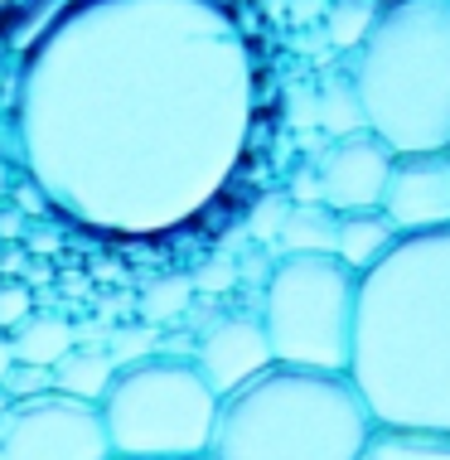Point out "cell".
<instances>
[{
	"label": "cell",
	"instance_id": "cell-5",
	"mask_svg": "<svg viewBox=\"0 0 450 460\" xmlns=\"http://www.w3.org/2000/svg\"><path fill=\"white\" fill-rule=\"evenodd\" d=\"M102 431L111 460H204L218 397L190 358H141L107 383Z\"/></svg>",
	"mask_w": 450,
	"mask_h": 460
},
{
	"label": "cell",
	"instance_id": "cell-19",
	"mask_svg": "<svg viewBox=\"0 0 450 460\" xmlns=\"http://www.w3.org/2000/svg\"><path fill=\"white\" fill-rule=\"evenodd\" d=\"M5 402H30V397L54 393V368H34V364H10L5 383H0Z\"/></svg>",
	"mask_w": 450,
	"mask_h": 460
},
{
	"label": "cell",
	"instance_id": "cell-25",
	"mask_svg": "<svg viewBox=\"0 0 450 460\" xmlns=\"http://www.w3.org/2000/svg\"><path fill=\"white\" fill-rule=\"evenodd\" d=\"M373 5H397V0H373Z\"/></svg>",
	"mask_w": 450,
	"mask_h": 460
},
{
	"label": "cell",
	"instance_id": "cell-22",
	"mask_svg": "<svg viewBox=\"0 0 450 460\" xmlns=\"http://www.w3.org/2000/svg\"><path fill=\"white\" fill-rule=\"evenodd\" d=\"M194 286H204V291H223V286H233V267L218 257V262H208V271H199Z\"/></svg>",
	"mask_w": 450,
	"mask_h": 460
},
{
	"label": "cell",
	"instance_id": "cell-15",
	"mask_svg": "<svg viewBox=\"0 0 450 460\" xmlns=\"http://www.w3.org/2000/svg\"><path fill=\"white\" fill-rule=\"evenodd\" d=\"M358 460H450V437L441 431H393L373 427Z\"/></svg>",
	"mask_w": 450,
	"mask_h": 460
},
{
	"label": "cell",
	"instance_id": "cell-4",
	"mask_svg": "<svg viewBox=\"0 0 450 460\" xmlns=\"http://www.w3.org/2000/svg\"><path fill=\"white\" fill-rule=\"evenodd\" d=\"M368 431L373 417L344 373L271 364L218 397L204 460H358Z\"/></svg>",
	"mask_w": 450,
	"mask_h": 460
},
{
	"label": "cell",
	"instance_id": "cell-26",
	"mask_svg": "<svg viewBox=\"0 0 450 460\" xmlns=\"http://www.w3.org/2000/svg\"><path fill=\"white\" fill-rule=\"evenodd\" d=\"M5 5H10V0H0V10H5Z\"/></svg>",
	"mask_w": 450,
	"mask_h": 460
},
{
	"label": "cell",
	"instance_id": "cell-9",
	"mask_svg": "<svg viewBox=\"0 0 450 460\" xmlns=\"http://www.w3.org/2000/svg\"><path fill=\"white\" fill-rule=\"evenodd\" d=\"M387 170H393V151L373 131H354L340 136L310 175H315V199L330 214H364L378 208Z\"/></svg>",
	"mask_w": 450,
	"mask_h": 460
},
{
	"label": "cell",
	"instance_id": "cell-14",
	"mask_svg": "<svg viewBox=\"0 0 450 460\" xmlns=\"http://www.w3.org/2000/svg\"><path fill=\"white\" fill-rule=\"evenodd\" d=\"M334 218L324 204H291L277 233L281 257H334Z\"/></svg>",
	"mask_w": 450,
	"mask_h": 460
},
{
	"label": "cell",
	"instance_id": "cell-10",
	"mask_svg": "<svg viewBox=\"0 0 450 460\" xmlns=\"http://www.w3.org/2000/svg\"><path fill=\"white\" fill-rule=\"evenodd\" d=\"M190 364L214 388V397H228L243 383H252L257 373L271 368V349H267V334H261L252 315H223L199 334Z\"/></svg>",
	"mask_w": 450,
	"mask_h": 460
},
{
	"label": "cell",
	"instance_id": "cell-12",
	"mask_svg": "<svg viewBox=\"0 0 450 460\" xmlns=\"http://www.w3.org/2000/svg\"><path fill=\"white\" fill-rule=\"evenodd\" d=\"M117 378V364H111V354L102 349H73L54 364V393H64V397H78V402H102V393H107V383Z\"/></svg>",
	"mask_w": 450,
	"mask_h": 460
},
{
	"label": "cell",
	"instance_id": "cell-20",
	"mask_svg": "<svg viewBox=\"0 0 450 460\" xmlns=\"http://www.w3.org/2000/svg\"><path fill=\"white\" fill-rule=\"evenodd\" d=\"M286 214H291V199H286V194H271V199H261V204L252 208L247 228H252V238H277Z\"/></svg>",
	"mask_w": 450,
	"mask_h": 460
},
{
	"label": "cell",
	"instance_id": "cell-23",
	"mask_svg": "<svg viewBox=\"0 0 450 460\" xmlns=\"http://www.w3.org/2000/svg\"><path fill=\"white\" fill-rule=\"evenodd\" d=\"M10 364H15V354H10V340H5V334H0V383H5Z\"/></svg>",
	"mask_w": 450,
	"mask_h": 460
},
{
	"label": "cell",
	"instance_id": "cell-3",
	"mask_svg": "<svg viewBox=\"0 0 450 460\" xmlns=\"http://www.w3.org/2000/svg\"><path fill=\"white\" fill-rule=\"evenodd\" d=\"M344 73L364 127L393 155L450 151V0L383 5Z\"/></svg>",
	"mask_w": 450,
	"mask_h": 460
},
{
	"label": "cell",
	"instance_id": "cell-17",
	"mask_svg": "<svg viewBox=\"0 0 450 460\" xmlns=\"http://www.w3.org/2000/svg\"><path fill=\"white\" fill-rule=\"evenodd\" d=\"M378 10H383V5H373V0H334V5H330V20H324V34H330V44L354 54V49L368 40V30H373V20H378Z\"/></svg>",
	"mask_w": 450,
	"mask_h": 460
},
{
	"label": "cell",
	"instance_id": "cell-21",
	"mask_svg": "<svg viewBox=\"0 0 450 460\" xmlns=\"http://www.w3.org/2000/svg\"><path fill=\"white\" fill-rule=\"evenodd\" d=\"M30 315V291L24 286H0V325H20Z\"/></svg>",
	"mask_w": 450,
	"mask_h": 460
},
{
	"label": "cell",
	"instance_id": "cell-16",
	"mask_svg": "<svg viewBox=\"0 0 450 460\" xmlns=\"http://www.w3.org/2000/svg\"><path fill=\"white\" fill-rule=\"evenodd\" d=\"M320 127L340 141V136H354V131H368L364 127V111H358V97H354V83H349V73H334L330 83L320 88Z\"/></svg>",
	"mask_w": 450,
	"mask_h": 460
},
{
	"label": "cell",
	"instance_id": "cell-2",
	"mask_svg": "<svg viewBox=\"0 0 450 460\" xmlns=\"http://www.w3.org/2000/svg\"><path fill=\"white\" fill-rule=\"evenodd\" d=\"M344 378L373 427L450 437V228L397 238L354 281Z\"/></svg>",
	"mask_w": 450,
	"mask_h": 460
},
{
	"label": "cell",
	"instance_id": "cell-13",
	"mask_svg": "<svg viewBox=\"0 0 450 460\" xmlns=\"http://www.w3.org/2000/svg\"><path fill=\"white\" fill-rule=\"evenodd\" d=\"M68 349H73V330H68V320H58V315H24L15 325V334H10L15 364L54 368Z\"/></svg>",
	"mask_w": 450,
	"mask_h": 460
},
{
	"label": "cell",
	"instance_id": "cell-11",
	"mask_svg": "<svg viewBox=\"0 0 450 460\" xmlns=\"http://www.w3.org/2000/svg\"><path fill=\"white\" fill-rule=\"evenodd\" d=\"M393 243H397V233L387 228V218L378 214V208L334 218V262H340L344 271H354V277H364Z\"/></svg>",
	"mask_w": 450,
	"mask_h": 460
},
{
	"label": "cell",
	"instance_id": "cell-18",
	"mask_svg": "<svg viewBox=\"0 0 450 460\" xmlns=\"http://www.w3.org/2000/svg\"><path fill=\"white\" fill-rule=\"evenodd\" d=\"M190 296H194L190 277H165V281H155L146 291V315L150 320H174L184 305H190Z\"/></svg>",
	"mask_w": 450,
	"mask_h": 460
},
{
	"label": "cell",
	"instance_id": "cell-1",
	"mask_svg": "<svg viewBox=\"0 0 450 460\" xmlns=\"http://www.w3.org/2000/svg\"><path fill=\"white\" fill-rule=\"evenodd\" d=\"M34 190L117 238L204 214L243 165L257 68L218 0H68L20 73Z\"/></svg>",
	"mask_w": 450,
	"mask_h": 460
},
{
	"label": "cell",
	"instance_id": "cell-24",
	"mask_svg": "<svg viewBox=\"0 0 450 460\" xmlns=\"http://www.w3.org/2000/svg\"><path fill=\"white\" fill-rule=\"evenodd\" d=\"M5 407H10V402H5V393H0V417H5Z\"/></svg>",
	"mask_w": 450,
	"mask_h": 460
},
{
	"label": "cell",
	"instance_id": "cell-7",
	"mask_svg": "<svg viewBox=\"0 0 450 460\" xmlns=\"http://www.w3.org/2000/svg\"><path fill=\"white\" fill-rule=\"evenodd\" d=\"M0 460H111L102 412L64 393L10 402L0 417Z\"/></svg>",
	"mask_w": 450,
	"mask_h": 460
},
{
	"label": "cell",
	"instance_id": "cell-6",
	"mask_svg": "<svg viewBox=\"0 0 450 460\" xmlns=\"http://www.w3.org/2000/svg\"><path fill=\"white\" fill-rule=\"evenodd\" d=\"M354 271L334 257H281L261 291L257 325L271 364L305 373H344L354 325Z\"/></svg>",
	"mask_w": 450,
	"mask_h": 460
},
{
	"label": "cell",
	"instance_id": "cell-8",
	"mask_svg": "<svg viewBox=\"0 0 450 460\" xmlns=\"http://www.w3.org/2000/svg\"><path fill=\"white\" fill-rule=\"evenodd\" d=\"M378 214L397 238L411 233L450 228V151L431 155H393V170L383 180Z\"/></svg>",
	"mask_w": 450,
	"mask_h": 460
}]
</instances>
